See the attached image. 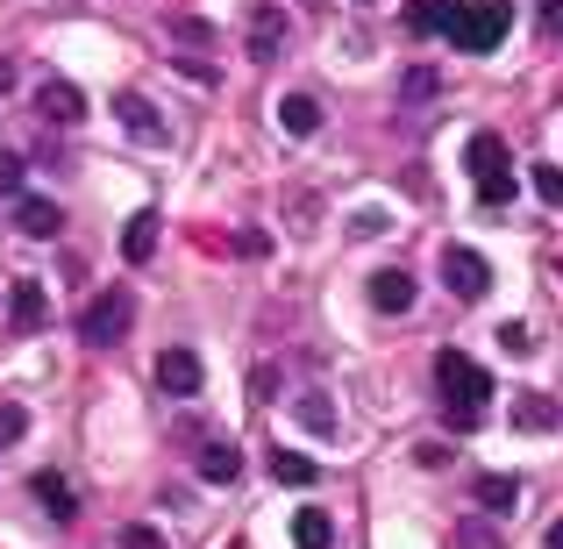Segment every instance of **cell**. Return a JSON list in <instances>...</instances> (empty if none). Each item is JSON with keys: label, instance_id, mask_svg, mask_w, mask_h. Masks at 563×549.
<instances>
[{"label": "cell", "instance_id": "3957f363", "mask_svg": "<svg viewBox=\"0 0 563 549\" xmlns=\"http://www.w3.org/2000/svg\"><path fill=\"white\" fill-rule=\"evenodd\" d=\"M507 29H514V8H507V0H471V8L450 22V51L493 57L499 43H507Z\"/></svg>", "mask_w": 563, "mask_h": 549}, {"label": "cell", "instance_id": "6da1fadb", "mask_svg": "<svg viewBox=\"0 0 563 549\" xmlns=\"http://www.w3.org/2000/svg\"><path fill=\"white\" fill-rule=\"evenodd\" d=\"M435 385H442V414L450 428H478L485 421V399H493V371L464 350H442L435 358Z\"/></svg>", "mask_w": 563, "mask_h": 549}, {"label": "cell", "instance_id": "7a4b0ae2", "mask_svg": "<svg viewBox=\"0 0 563 549\" xmlns=\"http://www.w3.org/2000/svg\"><path fill=\"white\" fill-rule=\"evenodd\" d=\"M464 165H471V186H478V207L485 215H499V207H514V157H507V143L493 136V129H478L471 136V151H464Z\"/></svg>", "mask_w": 563, "mask_h": 549}, {"label": "cell", "instance_id": "f1b7e54d", "mask_svg": "<svg viewBox=\"0 0 563 549\" xmlns=\"http://www.w3.org/2000/svg\"><path fill=\"white\" fill-rule=\"evenodd\" d=\"M114 542H122V549H165V536H157L151 521H129V528H122Z\"/></svg>", "mask_w": 563, "mask_h": 549}, {"label": "cell", "instance_id": "4fadbf2b", "mask_svg": "<svg viewBox=\"0 0 563 549\" xmlns=\"http://www.w3.org/2000/svg\"><path fill=\"white\" fill-rule=\"evenodd\" d=\"M200 479H207V485H235V479H243V450H235L229 436H214V442L200 450Z\"/></svg>", "mask_w": 563, "mask_h": 549}, {"label": "cell", "instance_id": "484cf974", "mask_svg": "<svg viewBox=\"0 0 563 549\" xmlns=\"http://www.w3.org/2000/svg\"><path fill=\"white\" fill-rule=\"evenodd\" d=\"M22 172H29V157L0 151V200H22Z\"/></svg>", "mask_w": 563, "mask_h": 549}, {"label": "cell", "instance_id": "ac0fdd59", "mask_svg": "<svg viewBox=\"0 0 563 549\" xmlns=\"http://www.w3.org/2000/svg\"><path fill=\"white\" fill-rule=\"evenodd\" d=\"M114 114H122V129H129V136H143V143L165 136V122H157V108L143 94H122V100H114Z\"/></svg>", "mask_w": 563, "mask_h": 549}, {"label": "cell", "instance_id": "d4e9b609", "mask_svg": "<svg viewBox=\"0 0 563 549\" xmlns=\"http://www.w3.org/2000/svg\"><path fill=\"white\" fill-rule=\"evenodd\" d=\"M499 350H507V358H536V329H528V321H507V329H499Z\"/></svg>", "mask_w": 563, "mask_h": 549}, {"label": "cell", "instance_id": "9c48e42d", "mask_svg": "<svg viewBox=\"0 0 563 549\" xmlns=\"http://www.w3.org/2000/svg\"><path fill=\"white\" fill-rule=\"evenodd\" d=\"M36 108H43V122H79V114H86V94L71 79H43L36 86Z\"/></svg>", "mask_w": 563, "mask_h": 549}, {"label": "cell", "instance_id": "d6986e66", "mask_svg": "<svg viewBox=\"0 0 563 549\" xmlns=\"http://www.w3.org/2000/svg\"><path fill=\"white\" fill-rule=\"evenodd\" d=\"M122 257H129V264H151V257H157V215H151V207H143V215H129Z\"/></svg>", "mask_w": 563, "mask_h": 549}, {"label": "cell", "instance_id": "f546056e", "mask_svg": "<svg viewBox=\"0 0 563 549\" xmlns=\"http://www.w3.org/2000/svg\"><path fill=\"white\" fill-rule=\"evenodd\" d=\"M22 428H29V414L14 399H0V442H22Z\"/></svg>", "mask_w": 563, "mask_h": 549}, {"label": "cell", "instance_id": "30bf717a", "mask_svg": "<svg viewBox=\"0 0 563 549\" xmlns=\"http://www.w3.org/2000/svg\"><path fill=\"white\" fill-rule=\"evenodd\" d=\"M514 507H521V479H514V471H485V479H478V514L507 521Z\"/></svg>", "mask_w": 563, "mask_h": 549}, {"label": "cell", "instance_id": "cb8c5ba5", "mask_svg": "<svg viewBox=\"0 0 563 549\" xmlns=\"http://www.w3.org/2000/svg\"><path fill=\"white\" fill-rule=\"evenodd\" d=\"M292 414H300V421L314 428V436H335V407H329V399H321V393H307V399H300V407H292Z\"/></svg>", "mask_w": 563, "mask_h": 549}, {"label": "cell", "instance_id": "7402d4cb", "mask_svg": "<svg viewBox=\"0 0 563 549\" xmlns=\"http://www.w3.org/2000/svg\"><path fill=\"white\" fill-rule=\"evenodd\" d=\"M456 549H507V536L493 528V514H464L456 521Z\"/></svg>", "mask_w": 563, "mask_h": 549}, {"label": "cell", "instance_id": "ffe728a7", "mask_svg": "<svg viewBox=\"0 0 563 549\" xmlns=\"http://www.w3.org/2000/svg\"><path fill=\"white\" fill-rule=\"evenodd\" d=\"M314 479H321L314 457H300V450H272V485H292V493H307Z\"/></svg>", "mask_w": 563, "mask_h": 549}, {"label": "cell", "instance_id": "ba28073f", "mask_svg": "<svg viewBox=\"0 0 563 549\" xmlns=\"http://www.w3.org/2000/svg\"><path fill=\"white\" fill-rule=\"evenodd\" d=\"M29 493H36V507L51 514L57 528H65V521H79V499H71V485L57 479V471H36V479H29Z\"/></svg>", "mask_w": 563, "mask_h": 549}, {"label": "cell", "instance_id": "4316f807", "mask_svg": "<svg viewBox=\"0 0 563 549\" xmlns=\"http://www.w3.org/2000/svg\"><path fill=\"white\" fill-rule=\"evenodd\" d=\"M172 36H179V43H214V22H200V14H172Z\"/></svg>", "mask_w": 563, "mask_h": 549}, {"label": "cell", "instance_id": "1f68e13d", "mask_svg": "<svg viewBox=\"0 0 563 549\" xmlns=\"http://www.w3.org/2000/svg\"><path fill=\"white\" fill-rule=\"evenodd\" d=\"M542 36H563V0H542Z\"/></svg>", "mask_w": 563, "mask_h": 549}, {"label": "cell", "instance_id": "8fae6325", "mask_svg": "<svg viewBox=\"0 0 563 549\" xmlns=\"http://www.w3.org/2000/svg\"><path fill=\"white\" fill-rule=\"evenodd\" d=\"M278 51H286V14H278V8H257V14H250V57H257V65H272Z\"/></svg>", "mask_w": 563, "mask_h": 549}, {"label": "cell", "instance_id": "603a6c76", "mask_svg": "<svg viewBox=\"0 0 563 549\" xmlns=\"http://www.w3.org/2000/svg\"><path fill=\"white\" fill-rule=\"evenodd\" d=\"M435 94H442V79L428 65H413L407 79H399V100H407V108H421V100H435Z\"/></svg>", "mask_w": 563, "mask_h": 549}, {"label": "cell", "instance_id": "5bb4252c", "mask_svg": "<svg viewBox=\"0 0 563 549\" xmlns=\"http://www.w3.org/2000/svg\"><path fill=\"white\" fill-rule=\"evenodd\" d=\"M514 421H521L528 436H550V428L563 421V399L556 393H521V399H514Z\"/></svg>", "mask_w": 563, "mask_h": 549}, {"label": "cell", "instance_id": "e0dca14e", "mask_svg": "<svg viewBox=\"0 0 563 549\" xmlns=\"http://www.w3.org/2000/svg\"><path fill=\"white\" fill-rule=\"evenodd\" d=\"M278 129H286V136H314L321 129V100L314 94H286L278 100Z\"/></svg>", "mask_w": 563, "mask_h": 549}, {"label": "cell", "instance_id": "8992f818", "mask_svg": "<svg viewBox=\"0 0 563 549\" xmlns=\"http://www.w3.org/2000/svg\"><path fill=\"white\" fill-rule=\"evenodd\" d=\"M8 321H14V336H36L43 321H51V293H43V278H14V293H8Z\"/></svg>", "mask_w": 563, "mask_h": 549}, {"label": "cell", "instance_id": "52a82bcc", "mask_svg": "<svg viewBox=\"0 0 563 549\" xmlns=\"http://www.w3.org/2000/svg\"><path fill=\"white\" fill-rule=\"evenodd\" d=\"M157 393H165V399H192V393H200V358H192V350H165V358H157Z\"/></svg>", "mask_w": 563, "mask_h": 549}, {"label": "cell", "instance_id": "d590c367", "mask_svg": "<svg viewBox=\"0 0 563 549\" xmlns=\"http://www.w3.org/2000/svg\"><path fill=\"white\" fill-rule=\"evenodd\" d=\"M357 8H372V0H357Z\"/></svg>", "mask_w": 563, "mask_h": 549}, {"label": "cell", "instance_id": "83f0119b", "mask_svg": "<svg viewBox=\"0 0 563 549\" xmlns=\"http://www.w3.org/2000/svg\"><path fill=\"white\" fill-rule=\"evenodd\" d=\"M528 179H536V193H542L550 207H563V165H536Z\"/></svg>", "mask_w": 563, "mask_h": 549}, {"label": "cell", "instance_id": "d6a6232c", "mask_svg": "<svg viewBox=\"0 0 563 549\" xmlns=\"http://www.w3.org/2000/svg\"><path fill=\"white\" fill-rule=\"evenodd\" d=\"M350 229H357V235H378L385 215H378V207H364V215H350Z\"/></svg>", "mask_w": 563, "mask_h": 549}, {"label": "cell", "instance_id": "277c9868", "mask_svg": "<svg viewBox=\"0 0 563 549\" xmlns=\"http://www.w3.org/2000/svg\"><path fill=\"white\" fill-rule=\"evenodd\" d=\"M129 321H136V293L129 286H108V293H93V300L79 307V336L93 350H114L129 336Z\"/></svg>", "mask_w": 563, "mask_h": 549}, {"label": "cell", "instance_id": "2e32d148", "mask_svg": "<svg viewBox=\"0 0 563 549\" xmlns=\"http://www.w3.org/2000/svg\"><path fill=\"white\" fill-rule=\"evenodd\" d=\"M372 307H378V315H407V307H413V278L399 272V264H393V272H372Z\"/></svg>", "mask_w": 563, "mask_h": 549}, {"label": "cell", "instance_id": "5b68a950", "mask_svg": "<svg viewBox=\"0 0 563 549\" xmlns=\"http://www.w3.org/2000/svg\"><path fill=\"white\" fill-rule=\"evenodd\" d=\"M442 286H450L456 300H485V286H493V264H485L478 250H464V243H442Z\"/></svg>", "mask_w": 563, "mask_h": 549}, {"label": "cell", "instance_id": "44dd1931", "mask_svg": "<svg viewBox=\"0 0 563 549\" xmlns=\"http://www.w3.org/2000/svg\"><path fill=\"white\" fill-rule=\"evenodd\" d=\"M292 542H300V549H329L335 542V521L321 507H300V514H292Z\"/></svg>", "mask_w": 563, "mask_h": 549}, {"label": "cell", "instance_id": "9a60e30c", "mask_svg": "<svg viewBox=\"0 0 563 549\" xmlns=\"http://www.w3.org/2000/svg\"><path fill=\"white\" fill-rule=\"evenodd\" d=\"M464 8H471V0H413V8H407V29H421V36H450V22Z\"/></svg>", "mask_w": 563, "mask_h": 549}, {"label": "cell", "instance_id": "e575fe53", "mask_svg": "<svg viewBox=\"0 0 563 549\" xmlns=\"http://www.w3.org/2000/svg\"><path fill=\"white\" fill-rule=\"evenodd\" d=\"M550 549H563V521H550Z\"/></svg>", "mask_w": 563, "mask_h": 549}, {"label": "cell", "instance_id": "7c38bea8", "mask_svg": "<svg viewBox=\"0 0 563 549\" xmlns=\"http://www.w3.org/2000/svg\"><path fill=\"white\" fill-rule=\"evenodd\" d=\"M14 229H22V235H36V243H51V235L65 229V215H57L51 200H36V193H22V200H14Z\"/></svg>", "mask_w": 563, "mask_h": 549}, {"label": "cell", "instance_id": "4dcf8cb0", "mask_svg": "<svg viewBox=\"0 0 563 549\" xmlns=\"http://www.w3.org/2000/svg\"><path fill=\"white\" fill-rule=\"evenodd\" d=\"M235 250H243V257H264V250H272V235H264V229H235Z\"/></svg>", "mask_w": 563, "mask_h": 549}, {"label": "cell", "instance_id": "836d02e7", "mask_svg": "<svg viewBox=\"0 0 563 549\" xmlns=\"http://www.w3.org/2000/svg\"><path fill=\"white\" fill-rule=\"evenodd\" d=\"M8 86H14V57L0 51V94H8Z\"/></svg>", "mask_w": 563, "mask_h": 549}]
</instances>
